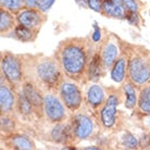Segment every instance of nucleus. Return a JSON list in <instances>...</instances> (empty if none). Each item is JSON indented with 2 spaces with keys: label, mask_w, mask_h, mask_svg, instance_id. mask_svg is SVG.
Returning a JSON list of instances; mask_svg holds the SVG:
<instances>
[{
  "label": "nucleus",
  "mask_w": 150,
  "mask_h": 150,
  "mask_svg": "<svg viewBox=\"0 0 150 150\" xmlns=\"http://www.w3.org/2000/svg\"><path fill=\"white\" fill-rule=\"evenodd\" d=\"M102 2H103V0H87L88 9L93 10L96 13H101Z\"/></svg>",
  "instance_id": "obj_31"
},
{
  "label": "nucleus",
  "mask_w": 150,
  "mask_h": 150,
  "mask_svg": "<svg viewBox=\"0 0 150 150\" xmlns=\"http://www.w3.org/2000/svg\"><path fill=\"white\" fill-rule=\"evenodd\" d=\"M149 85H150V84H149Z\"/></svg>",
  "instance_id": "obj_37"
},
{
  "label": "nucleus",
  "mask_w": 150,
  "mask_h": 150,
  "mask_svg": "<svg viewBox=\"0 0 150 150\" xmlns=\"http://www.w3.org/2000/svg\"><path fill=\"white\" fill-rule=\"evenodd\" d=\"M38 30H32L30 27L24 26L22 24L18 23L15 27L13 28V30H11L8 37H12L13 39L18 41H21V42H33V41L36 40V38L38 36Z\"/></svg>",
  "instance_id": "obj_20"
},
{
  "label": "nucleus",
  "mask_w": 150,
  "mask_h": 150,
  "mask_svg": "<svg viewBox=\"0 0 150 150\" xmlns=\"http://www.w3.org/2000/svg\"><path fill=\"white\" fill-rule=\"evenodd\" d=\"M49 140L58 145H63L65 146V148H69L70 146L74 145L69 120L61 123L53 124V126L49 132Z\"/></svg>",
  "instance_id": "obj_13"
},
{
  "label": "nucleus",
  "mask_w": 150,
  "mask_h": 150,
  "mask_svg": "<svg viewBox=\"0 0 150 150\" xmlns=\"http://www.w3.org/2000/svg\"><path fill=\"white\" fill-rule=\"evenodd\" d=\"M75 4H77L79 8H83V9H88L87 0H75Z\"/></svg>",
  "instance_id": "obj_33"
},
{
  "label": "nucleus",
  "mask_w": 150,
  "mask_h": 150,
  "mask_svg": "<svg viewBox=\"0 0 150 150\" xmlns=\"http://www.w3.org/2000/svg\"><path fill=\"white\" fill-rule=\"evenodd\" d=\"M123 1L127 12H139V10L144 6L142 0H123Z\"/></svg>",
  "instance_id": "obj_27"
},
{
  "label": "nucleus",
  "mask_w": 150,
  "mask_h": 150,
  "mask_svg": "<svg viewBox=\"0 0 150 150\" xmlns=\"http://www.w3.org/2000/svg\"><path fill=\"white\" fill-rule=\"evenodd\" d=\"M39 0H24L25 8H36Z\"/></svg>",
  "instance_id": "obj_32"
},
{
  "label": "nucleus",
  "mask_w": 150,
  "mask_h": 150,
  "mask_svg": "<svg viewBox=\"0 0 150 150\" xmlns=\"http://www.w3.org/2000/svg\"><path fill=\"white\" fill-rule=\"evenodd\" d=\"M123 101V94L121 88L120 89L110 88L108 90L107 99L98 113L99 122L102 128L111 129L115 126L117 122V114H119L117 108Z\"/></svg>",
  "instance_id": "obj_5"
},
{
  "label": "nucleus",
  "mask_w": 150,
  "mask_h": 150,
  "mask_svg": "<svg viewBox=\"0 0 150 150\" xmlns=\"http://www.w3.org/2000/svg\"><path fill=\"white\" fill-rule=\"evenodd\" d=\"M127 79L142 87L150 84V51L142 46L127 45Z\"/></svg>",
  "instance_id": "obj_3"
},
{
  "label": "nucleus",
  "mask_w": 150,
  "mask_h": 150,
  "mask_svg": "<svg viewBox=\"0 0 150 150\" xmlns=\"http://www.w3.org/2000/svg\"><path fill=\"white\" fill-rule=\"evenodd\" d=\"M25 79L36 84L44 93L58 91L64 73L54 57L22 54Z\"/></svg>",
  "instance_id": "obj_2"
},
{
  "label": "nucleus",
  "mask_w": 150,
  "mask_h": 150,
  "mask_svg": "<svg viewBox=\"0 0 150 150\" xmlns=\"http://www.w3.org/2000/svg\"><path fill=\"white\" fill-rule=\"evenodd\" d=\"M98 49L103 67L107 71L111 69L114 61L120 56L122 50V42H119V38L115 35L108 34L105 38H102V41L98 45Z\"/></svg>",
  "instance_id": "obj_9"
},
{
  "label": "nucleus",
  "mask_w": 150,
  "mask_h": 150,
  "mask_svg": "<svg viewBox=\"0 0 150 150\" xmlns=\"http://www.w3.org/2000/svg\"><path fill=\"white\" fill-rule=\"evenodd\" d=\"M148 125H149V128H150V120L148 121Z\"/></svg>",
  "instance_id": "obj_35"
},
{
  "label": "nucleus",
  "mask_w": 150,
  "mask_h": 150,
  "mask_svg": "<svg viewBox=\"0 0 150 150\" xmlns=\"http://www.w3.org/2000/svg\"><path fill=\"white\" fill-rule=\"evenodd\" d=\"M121 90L124 97V105L127 110H134L137 107L139 96V88L136 85H134L131 81L126 79L125 82L122 83Z\"/></svg>",
  "instance_id": "obj_19"
},
{
  "label": "nucleus",
  "mask_w": 150,
  "mask_h": 150,
  "mask_svg": "<svg viewBox=\"0 0 150 150\" xmlns=\"http://www.w3.org/2000/svg\"><path fill=\"white\" fill-rule=\"evenodd\" d=\"M20 90L25 95V97L28 99V101L34 107L35 113L38 119L44 117V91L39 87L30 81L25 79L20 87Z\"/></svg>",
  "instance_id": "obj_10"
},
{
  "label": "nucleus",
  "mask_w": 150,
  "mask_h": 150,
  "mask_svg": "<svg viewBox=\"0 0 150 150\" xmlns=\"http://www.w3.org/2000/svg\"><path fill=\"white\" fill-rule=\"evenodd\" d=\"M18 24L16 14L12 13L7 9L0 8V33L1 36H7Z\"/></svg>",
  "instance_id": "obj_22"
},
{
  "label": "nucleus",
  "mask_w": 150,
  "mask_h": 150,
  "mask_svg": "<svg viewBox=\"0 0 150 150\" xmlns=\"http://www.w3.org/2000/svg\"><path fill=\"white\" fill-rule=\"evenodd\" d=\"M121 143L126 149H138L140 147L139 139L136 138L135 135H133L131 132H125L121 138Z\"/></svg>",
  "instance_id": "obj_26"
},
{
  "label": "nucleus",
  "mask_w": 150,
  "mask_h": 150,
  "mask_svg": "<svg viewBox=\"0 0 150 150\" xmlns=\"http://www.w3.org/2000/svg\"><path fill=\"white\" fill-rule=\"evenodd\" d=\"M74 145L90 138L95 133V122L86 112H74L69 117Z\"/></svg>",
  "instance_id": "obj_7"
},
{
  "label": "nucleus",
  "mask_w": 150,
  "mask_h": 150,
  "mask_svg": "<svg viewBox=\"0 0 150 150\" xmlns=\"http://www.w3.org/2000/svg\"><path fill=\"white\" fill-rule=\"evenodd\" d=\"M149 14H150V11H149Z\"/></svg>",
  "instance_id": "obj_36"
},
{
  "label": "nucleus",
  "mask_w": 150,
  "mask_h": 150,
  "mask_svg": "<svg viewBox=\"0 0 150 150\" xmlns=\"http://www.w3.org/2000/svg\"><path fill=\"white\" fill-rule=\"evenodd\" d=\"M107 99L105 90L98 84H93L87 88L85 94V103L91 111H99Z\"/></svg>",
  "instance_id": "obj_15"
},
{
  "label": "nucleus",
  "mask_w": 150,
  "mask_h": 150,
  "mask_svg": "<svg viewBox=\"0 0 150 150\" xmlns=\"http://www.w3.org/2000/svg\"><path fill=\"white\" fill-rule=\"evenodd\" d=\"M90 39H91L93 42L96 44V45H99L102 41V30L97 24V22H94V25H93V33L90 35Z\"/></svg>",
  "instance_id": "obj_29"
},
{
  "label": "nucleus",
  "mask_w": 150,
  "mask_h": 150,
  "mask_svg": "<svg viewBox=\"0 0 150 150\" xmlns=\"http://www.w3.org/2000/svg\"><path fill=\"white\" fill-rule=\"evenodd\" d=\"M125 20L132 26L139 27L142 24V18L139 15V12H127Z\"/></svg>",
  "instance_id": "obj_28"
},
{
  "label": "nucleus",
  "mask_w": 150,
  "mask_h": 150,
  "mask_svg": "<svg viewBox=\"0 0 150 150\" xmlns=\"http://www.w3.org/2000/svg\"><path fill=\"white\" fill-rule=\"evenodd\" d=\"M57 93L70 112L74 113L82 108L84 103V96L82 89L77 85V82L70 79H63Z\"/></svg>",
  "instance_id": "obj_8"
},
{
  "label": "nucleus",
  "mask_w": 150,
  "mask_h": 150,
  "mask_svg": "<svg viewBox=\"0 0 150 150\" xmlns=\"http://www.w3.org/2000/svg\"><path fill=\"white\" fill-rule=\"evenodd\" d=\"M16 90L1 74L0 79V109L1 114H13L16 107Z\"/></svg>",
  "instance_id": "obj_11"
},
{
  "label": "nucleus",
  "mask_w": 150,
  "mask_h": 150,
  "mask_svg": "<svg viewBox=\"0 0 150 150\" xmlns=\"http://www.w3.org/2000/svg\"><path fill=\"white\" fill-rule=\"evenodd\" d=\"M100 14L109 19L125 20L127 10L123 0H103Z\"/></svg>",
  "instance_id": "obj_17"
},
{
  "label": "nucleus",
  "mask_w": 150,
  "mask_h": 150,
  "mask_svg": "<svg viewBox=\"0 0 150 150\" xmlns=\"http://www.w3.org/2000/svg\"><path fill=\"white\" fill-rule=\"evenodd\" d=\"M83 149H85V150H99L100 149V147H96V146H90V147H84Z\"/></svg>",
  "instance_id": "obj_34"
},
{
  "label": "nucleus",
  "mask_w": 150,
  "mask_h": 150,
  "mask_svg": "<svg viewBox=\"0 0 150 150\" xmlns=\"http://www.w3.org/2000/svg\"><path fill=\"white\" fill-rule=\"evenodd\" d=\"M44 117L51 124L61 123L69 120V110L57 91L44 93Z\"/></svg>",
  "instance_id": "obj_6"
},
{
  "label": "nucleus",
  "mask_w": 150,
  "mask_h": 150,
  "mask_svg": "<svg viewBox=\"0 0 150 150\" xmlns=\"http://www.w3.org/2000/svg\"><path fill=\"white\" fill-rule=\"evenodd\" d=\"M16 95H18V98H16L15 112H18L24 119H32L33 116H36L34 107L28 101V99L25 97V95L23 94L20 89L16 90Z\"/></svg>",
  "instance_id": "obj_21"
},
{
  "label": "nucleus",
  "mask_w": 150,
  "mask_h": 150,
  "mask_svg": "<svg viewBox=\"0 0 150 150\" xmlns=\"http://www.w3.org/2000/svg\"><path fill=\"white\" fill-rule=\"evenodd\" d=\"M16 21L24 26L39 32L47 21V15L39 11L37 8H24L16 13Z\"/></svg>",
  "instance_id": "obj_12"
},
{
  "label": "nucleus",
  "mask_w": 150,
  "mask_h": 150,
  "mask_svg": "<svg viewBox=\"0 0 150 150\" xmlns=\"http://www.w3.org/2000/svg\"><path fill=\"white\" fill-rule=\"evenodd\" d=\"M0 68L4 79L15 90H19L25 81L22 56L10 51H2L0 54Z\"/></svg>",
  "instance_id": "obj_4"
},
{
  "label": "nucleus",
  "mask_w": 150,
  "mask_h": 150,
  "mask_svg": "<svg viewBox=\"0 0 150 150\" xmlns=\"http://www.w3.org/2000/svg\"><path fill=\"white\" fill-rule=\"evenodd\" d=\"M136 111L143 116L150 115V85L139 88L138 102Z\"/></svg>",
  "instance_id": "obj_23"
},
{
  "label": "nucleus",
  "mask_w": 150,
  "mask_h": 150,
  "mask_svg": "<svg viewBox=\"0 0 150 150\" xmlns=\"http://www.w3.org/2000/svg\"><path fill=\"white\" fill-rule=\"evenodd\" d=\"M0 7L16 14L25 8V4L24 0H0Z\"/></svg>",
  "instance_id": "obj_25"
},
{
  "label": "nucleus",
  "mask_w": 150,
  "mask_h": 150,
  "mask_svg": "<svg viewBox=\"0 0 150 150\" xmlns=\"http://www.w3.org/2000/svg\"><path fill=\"white\" fill-rule=\"evenodd\" d=\"M127 68H128V51L127 48L121 50L120 56L114 61L113 65L110 69V77L116 84H122L127 79Z\"/></svg>",
  "instance_id": "obj_14"
},
{
  "label": "nucleus",
  "mask_w": 150,
  "mask_h": 150,
  "mask_svg": "<svg viewBox=\"0 0 150 150\" xmlns=\"http://www.w3.org/2000/svg\"><path fill=\"white\" fill-rule=\"evenodd\" d=\"M4 146L9 149L15 150H34L36 149V144L30 136L13 133L10 135L4 136Z\"/></svg>",
  "instance_id": "obj_16"
},
{
  "label": "nucleus",
  "mask_w": 150,
  "mask_h": 150,
  "mask_svg": "<svg viewBox=\"0 0 150 150\" xmlns=\"http://www.w3.org/2000/svg\"><path fill=\"white\" fill-rule=\"evenodd\" d=\"M97 46L90 37H70L58 45L53 57L68 79L84 84L88 64Z\"/></svg>",
  "instance_id": "obj_1"
},
{
  "label": "nucleus",
  "mask_w": 150,
  "mask_h": 150,
  "mask_svg": "<svg viewBox=\"0 0 150 150\" xmlns=\"http://www.w3.org/2000/svg\"><path fill=\"white\" fill-rule=\"evenodd\" d=\"M54 2H56V0H39L36 8H37L39 11L42 12V13L47 14L49 12V10L54 4Z\"/></svg>",
  "instance_id": "obj_30"
},
{
  "label": "nucleus",
  "mask_w": 150,
  "mask_h": 150,
  "mask_svg": "<svg viewBox=\"0 0 150 150\" xmlns=\"http://www.w3.org/2000/svg\"><path fill=\"white\" fill-rule=\"evenodd\" d=\"M16 131V120L13 114H1V133L4 136L13 134Z\"/></svg>",
  "instance_id": "obj_24"
},
{
  "label": "nucleus",
  "mask_w": 150,
  "mask_h": 150,
  "mask_svg": "<svg viewBox=\"0 0 150 150\" xmlns=\"http://www.w3.org/2000/svg\"><path fill=\"white\" fill-rule=\"evenodd\" d=\"M105 69L103 67L101 57L99 53V49H98L97 46V49L91 57L89 64H88V68H87L86 82H97L105 75Z\"/></svg>",
  "instance_id": "obj_18"
}]
</instances>
